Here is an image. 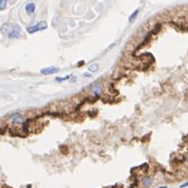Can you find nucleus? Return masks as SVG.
<instances>
[{"mask_svg":"<svg viewBox=\"0 0 188 188\" xmlns=\"http://www.w3.org/2000/svg\"><path fill=\"white\" fill-rule=\"evenodd\" d=\"M0 31L1 33L6 36L8 38H11V39H16V38H19L21 36V29L18 24H15V23H3L0 28Z\"/></svg>","mask_w":188,"mask_h":188,"instance_id":"obj_1","label":"nucleus"},{"mask_svg":"<svg viewBox=\"0 0 188 188\" xmlns=\"http://www.w3.org/2000/svg\"><path fill=\"white\" fill-rule=\"evenodd\" d=\"M12 121L14 124H21L23 121V118L20 114H14V115L12 116Z\"/></svg>","mask_w":188,"mask_h":188,"instance_id":"obj_7","label":"nucleus"},{"mask_svg":"<svg viewBox=\"0 0 188 188\" xmlns=\"http://www.w3.org/2000/svg\"><path fill=\"white\" fill-rule=\"evenodd\" d=\"M187 163H188V159H187Z\"/></svg>","mask_w":188,"mask_h":188,"instance_id":"obj_15","label":"nucleus"},{"mask_svg":"<svg viewBox=\"0 0 188 188\" xmlns=\"http://www.w3.org/2000/svg\"><path fill=\"white\" fill-rule=\"evenodd\" d=\"M35 9H36V5H35L34 2H30V3L26 4V12L29 15H32L35 12Z\"/></svg>","mask_w":188,"mask_h":188,"instance_id":"obj_5","label":"nucleus"},{"mask_svg":"<svg viewBox=\"0 0 188 188\" xmlns=\"http://www.w3.org/2000/svg\"><path fill=\"white\" fill-rule=\"evenodd\" d=\"M101 90H103V88H101V86L99 85L98 83H95V84L92 85L91 91H92V93L95 95V96H98V95L101 93Z\"/></svg>","mask_w":188,"mask_h":188,"instance_id":"obj_3","label":"nucleus"},{"mask_svg":"<svg viewBox=\"0 0 188 188\" xmlns=\"http://www.w3.org/2000/svg\"><path fill=\"white\" fill-rule=\"evenodd\" d=\"M142 183H143V185L146 188H148L152 185V179L149 178V176H144L143 180H142Z\"/></svg>","mask_w":188,"mask_h":188,"instance_id":"obj_6","label":"nucleus"},{"mask_svg":"<svg viewBox=\"0 0 188 188\" xmlns=\"http://www.w3.org/2000/svg\"><path fill=\"white\" fill-rule=\"evenodd\" d=\"M48 28V24L46 21H40V22L34 24V26H31L26 29L29 34H34L36 32H39V31H43V30H46Z\"/></svg>","mask_w":188,"mask_h":188,"instance_id":"obj_2","label":"nucleus"},{"mask_svg":"<svg viewBox=\"0 0 188 188\" xmlns=\"http://www.w3.org/2000/svg\"><path fill=\"white\" fill-rule=\"evenodd\" d=\"M159 188H167V186H162V187H159Z\"/></svg>","mask_w":188,"mask_h":188,"instance_id":"obj_14","label":"nucleus"},{"mask_svg":"<svg viewBox=\"0 0 188 188\" xmlns=\"http://www.w3.org/2000/svg\"><path fill=\"white\" fill-rule=\"evenodd\" d=\"M138 13H140V10H135L134 11L133 13H132L131 15H130V17H129V22H133L134 20L136 19V17H138Z\"/></svg>","mask_w":188,"mask_h":188,"instance_id":"obj_8","label":"nucleus"},{"mask_svg":"<svg viewBox=\"0 0 188 188\" xmlns=\"http://www.w3.org/2000/svg\"><path fill=\"white\" fill-rule=\"evenodd\" d=\"M59 71V69L55 67H50V68H45V69H41V74H45V75H51V74H54V73H57Z\"/></svg>","mask_w":188,"mask_h":188,"instance_id":"obj_4","label":"nucleus"},{"mask_svg":"<svg viewBox=\"0 0 188 188\" xmlns=\"http://www.w3.org/2000/svg\"><path fill=\"white\" fill-rule=\"evenodd\" d=\"M8 1L9 0H0V11L5 10L6 5H8Z\"/></svg>","mask_w":188,"mask_h":188,"instance_id":"obj_10","label":"nucleus"},{"mask_svg":"<svg viewBox=\"0 0 188 188\" xmlns=\"http://www.w3.org/2000/svg\"><path fill=\"white\" fill-rule=\"evenodd\" d=\"M99 69V65L98 63H94V65H91L89 67V71L91 73H95V72H97Z\"/></svg>","mask_w":188,"mask_h":188,"instance_id":"obj_9","label":"nucleus"},{"mask_svg":"<svg viewBox=\"0 0 188 188\" xmlns=\"http://www.w3.org/2000/svg\"><path fill=\"white\" fill-rule=\"evenodd\" d=\"M70 75H67V76H65L63 78H56V81H66V80H68V79H70Z\"/></svg>","mask_w":188,"mask_h":188,"instance_id":"obj_11","label":"nucleus"},{"mask_svg":"<svg viewBox=\"0 0 188 188\" xmlns=\"http://www.w3.org/2000/svg\"><path fill=\"white\" fill-rule=\"evenodd\" d=\"M188 186V182H186V183H184V184H182V185H181V188H185V187H187Z\"/></svg>","mask_w":188,"mask_h":188,"instance_id":"obj_12","label":"nucleus"},{"mask_svg":"<svg viewBox=\"0 0 188 188\" xmlns=\"http://www.w3.org/2000/svg\"><path fill=\"white\" fill-rule=\"evenodd\" d=\"M84 76H85V77H89L90 74H89V73H85V74H84Z\"/></svg>","mask_w":188,"mask_h":188,"instance_id":"obj_13","label":"nucleus"}]
</instances>
